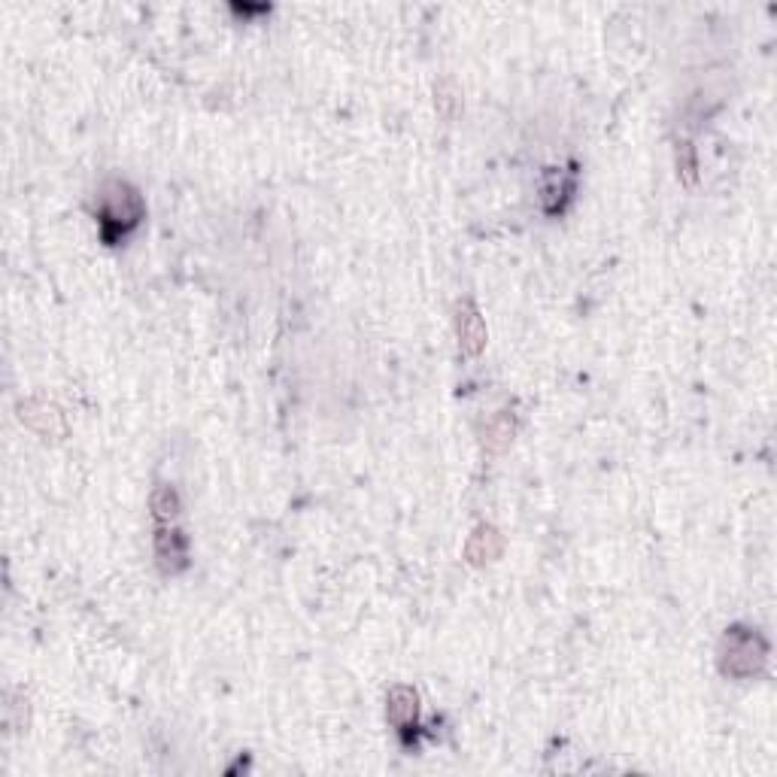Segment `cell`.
Listing matches in <instances>:
<instances>
[{
	"instance_id": "6da1fadb",
	"label": "cell",
	"mask_w": 777,
	"mask_h": 777,
	"mask_svg": "<svg viewBox=\"0 0 777 777\" xmlns=\"http://www.w3.org/2000/svg\"><path fill=\"white\" fill-rule=\"evenodd\" d=\"M768 665V644L756 629L732 626L720 641V671L735 680L759 677Z\"/></svg>"
},
{
	"instance_id": "7a4b0ae2",
	"label": "cell",
	"mask_w": 777,
	"mask_h": 777,
	"mask_svg": "<svg viewBox=\"0 0 777 777\" xmlns=\"http://www.w3.org/2000/svg\"><path fill=\"white\" fill-rule=\"evenodd\" d=\"M101 231L113 243L143 219V198L134 186L113 180L101 189Z\"/></svg>"
},
{
	"instance_id": "3957f363",
	"label": "cell",
	"mask_w": 777,
	"mask_h": 777,
	"mask_svg": "<svg viewBox=\"0 0 777 777\" xmlns=\"http://www.w3.org/2000/svg\"><path fill=\"white\" fill-rule=\"evenodd\" d=\"M19 419L22 425H28L34 435L46 438V441H61L67 435V422L64 413L58 410V404L43 401V398H25L19 401Z\"/></svg>"
},
{
	"instance_id": "277c9868",
	"label": "cell",
	"mask_w": 777,
	"mask_h": 777,
	"mask_svg": "<svg viewBox=\"0 0 777 777\" xmlns=\"http://www.w3.org/2000/svg\"><path fill=\"white\" fill-rule=\"evenodd\" d=\"M456 337H459L462 356L468 359H477L486 350V322L474 301H462L456 307Z\"/></svg>"
},
{
	"instance_id": "5b68a950",
	"label": "cell",
	"mask_w": 777,
	"mask_h": 777,
	"mask_svg": "<svg viewBox=\"0 0 777 777\" xmlns=\"http://www.w3.org/2000/svg\"><path fill=\"white\" fill-rule=\"evenodd\" d=\"M155 559L164 574H180L189 568V541L180 529L161 526L155 532Z\"/></svg>"
},
{
	"instance_id": "8992f818",
	"label": "cell",
	"mask_w": 777,
	"mask_h": 777,
	"mask_svg": "<svg viewBox=\"0 0 777 777\" xmlns=\"http://www.w3.org/2000/svg\"><path fill=\"white\" fill-rule=\"evenodd\" d=\"M501 550H504V538H501V532L495 529V526H477L474 532H471V538H468V544H465V562L468 565H474V568H480V565H489V562H495L498 556H501Z\"/></svg>"
},
{
	"instance_id": "52a82bcc",
	"label": "cell",
	"mask_w": 777,
	"mask_h": 777,
	"mask_svg": "<svg viewBox=\"0 0 777 777\" xmlns=\"http://www.w3.org/2000/svg\"><path fill=\"white\" fill-rule=\"evenodd\" d=\"M386 717L395 729H410L419 717V696L413 686H392L386 696Z\"/></svg>"
},
{
	"instance_id": "ba28073f",
	"label": "cell",
	"mask_w": 777,
	"mask_h": 777,
	"mask_svg": "<svg viewBox=\"0 0 777 777\" xmlns=\"http://www.w3.org/2000/svg\"><path fill=\"white\" fill-rule=\"evenodd\" d=\"M516 435V416L510 410H498L495 416H489L486 428H483V447L489 453H504L510 447Z\"/></svg>"
},
{
	"instance_id": "9c48e42d",
	"label": "cell",
	"mask_w": 777,
	"mask_h": 777,
	"mask_svg": "<svg viewBox=\"0 0 777 777\" xmlns=\"http://www.w3.org/2000/svg\"><path fill=\"white\" fill-rule=\"evenodd\" d=\"M435 107H438L441 119H447V122H456L462 116V89L453 76H444L435 85Z\"/></svg>"
},
{
	"instance_id": "30bf717a",
	"label": "cell",
	"mask_w": 777,
	"mask_h": 777,
	"mask_svg": "<svg viewBox=\"0 0 777 777\" xmlns=\"http://www.w3.org/2000/svg\"><path fill=\"white\" fill-rule=\"evenodd\" d=\"M149 507H152V516H155L158 523H170V520H177V516H180L183 501H180V492L174 486H155L152 498H149Z\"/></svg>"
},
{
	"instance_id": "8fae6325",
	"label": "cell",
	"mask_w": 777,
	"mask_h": 777,
	"mask_svg": "<svg viewBox=\"0 0 777 777\" xmlns=\"http://www.w3.org/2000/svg\"><path fill=\"white\" fill-rule=\"evenodd\" d=\"M571 192V180H565L562 170L550 167L544 174V186H541V195H544V207L547 210H559L562 207V198H568Z\"/></svg>"
},
{
	"instance_id": "7c38bea8",
	"label": "cell",
	"mask_w": 777,
	"mask_h": 777,
	"mask_svg": "<svg viewBox=\"0 0 777 777\" xmlns=\"http://www.w3.org/2000/svg\"><path fill=\"white\" fill-rule=\"evenodd\" d=\"M674 161H677V177L683 186H696L699 180V161H696V146L689 140H680L674 149Z\"/></svg>"
}]
</instances>
